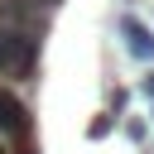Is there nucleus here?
<instances>
[{
  "label": "nucleus",
  "instance_id": "obj_3",
  "mask_svg": "<svg viewBox=\"0 0 154 154\" xmlns=\"http://www.w3.org/2000/svg\"><path fill=\"white\" fill-rule=\"evenodd\" d=\"M120 34H125V48H130L140 63H154V34H149L135 14H125V19H120Z\"/></svg>",
  "mask_w": 154,
  "mask_h": 154
},
{
  "label": "nucleus",
  "instance_id": "obj_5",
  "mask_svg": "<svg viewBox=\"0 0 154 154\" xmlns=\"http://www.w3.org/2000/svg\"><path fill=\"white\" fill-rule=\"evenodd\" d=\"M43 5H53V0H43Z\"/></svg>",
  "mask_w": 154,
  "mask_h": 154
},
{
  "label": "nucleus",
  "instance_id": "obj_2",
  "mask_svg": "<svg viewBox=\"0 0 154 154\" xmlns=\"http://www.w3.org/2000/svg\"><path fill=\"white\" fill-rule=\"evenodd\" d=\"M0 140H14L19 149H29V140H34V120H29V106L10 91V87H0Z\"/></svg>",
  "mask_w": 154,
  "mask_h": 154
},
{
  "label": "nucleus",
  "instance_id": "obj_1",
  "mask_svg": "<svg viewBox=\"0 0 154 154\" xmlns=\"http://www.w3.org/2000/svg\"><path fill=\"white\" fill-rule=\"evenodd\" d=\"M38 67V34L24 24H0V77L24 82Z\"/></svg>",
  "mask_w": 154,
  "mask_h": 154
},
{
  "label": "nucleus",
  "instance_id": "obj_4",
  "mask_svg": "<svg viewBox=\"0 0 154 154\" xmlns=\"http://www.w3.org/2000/svg\"><path fill=\"white\" fill-rule=\"evenodd\" d=\"M144 91H149V96H154V72H149V77H144Z\"/></svg>",
  "mask_w": 154,
  "mask_h": 154
}]
</instances>
